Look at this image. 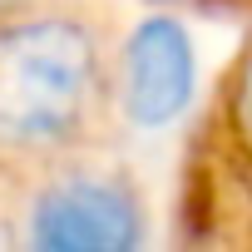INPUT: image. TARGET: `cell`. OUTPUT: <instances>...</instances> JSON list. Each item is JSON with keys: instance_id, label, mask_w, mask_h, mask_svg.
Returning a JSON list of instances; mask_svg holds the SVG:
<instances>
[{"instance_id": "7a4b0ae2", "label": "cell", "mask_w": 252, "mask_h": 252, "mask_svg": "<svg viewBox=\"0 0 252 252\" xmlns=\"http://www.w3.org/2000/svg\"><path fill=\"white\" fill-rule=\"evenodd\" d=\"M30 237L55 252H124L139 242V208L119 183L64 178L35 203Z\"/></svg>"}, {"instance_id": "5b68a950", "label": "cell", "mask_w": 252, "mask_h": 252, "mask_svg": "<svg viewBox=\"0 0 252 252\" xmlns=\"http://www.w3.org/2000/svg\"><path fill=\"white\" fill-rule=\"evenodd\" d=\"M5 5H15V0H0V10H5Z\"/></svg>"}, {"instance_id": "3957f363", "label": "cell", "mask_w": 252, "mask_h": 252, "mask_svg": "<svg viewBox=\"0 0 252 252\" xmlns=\"http://www.w3.org/2000/svg\"><path fill=\"white\" fill-rule=\"evenodd\" d=\"M193 40L178 20H144L124 50V109L144 129L178 119L183 104L193 99Z\"/></svg>"}, {"instance_id": "6da1fadb", "label": "cell", "mask_w": 252, "mask_h": 252, "mask_svg": "<svg viewBox=\"0 0 252 252\" xmlns=\"http://www.w3.org/2000/svg\"><path fill=\"white\" fill-rule=\"evenodd\" d=\"M94 40L74 20H25L0 35V144L50 149L94 99Z\"/></svg>"}, {"instance_id": "277c9868", "label": "cell", "mask_w": 252, "mask_h": 252, "mask_svg": "<svg viewBox=\"0 0 252 252\" xmlns=\"http://www.w3.org/2000/svg\"><path fill=\"white\" fill-rule=\"evenodd\" d=\"M237 124H242V134L252 139V60H247L242 79H237Z\"/></svg>"}]
</instances>
